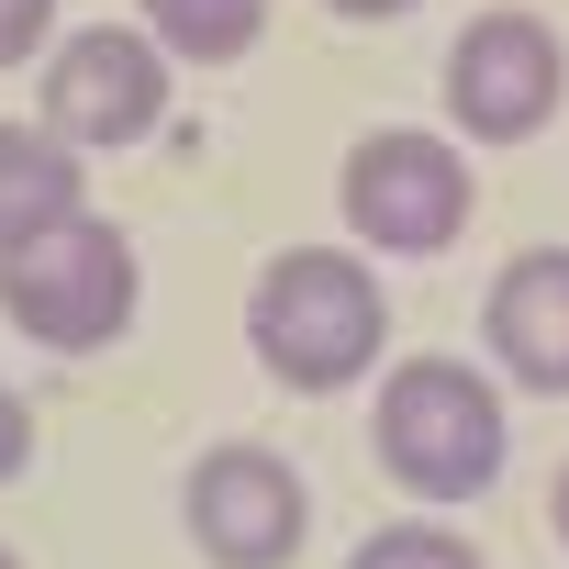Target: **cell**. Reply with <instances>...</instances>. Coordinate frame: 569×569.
Here are the masks:
<instances>
[{"instance_id": "10", "label": "cell", "mask_w": 569, "mask_h": 569, "mask_svg": "<svg viewBox=\"0 0 569 569\" xmlns=\"http://www.w3.org/2000/svg\"><path fill=\"white\" fill-rule=\"evenodd\" d=\"M146 34L179 57V68H234L257 34H268V0H134Z\"/></svg>"}, {"instance_id": "15", "label": "cell", "mask_w": 569, "mask_h": 569, "mask_svg": "<svg viewBox=\"0 0 569 569\" xmlns=\"http://www.w3.org/2000/svg\"><path fill=\"white\" fill-rule=\"evenodd\" d=\"M547 525H558V547H569V469L547 480Z\"/></svg>"}, {"instance_id": "5", "label": "cell", "mask_w": 569, "mask_h": 569, "mask_svg": "<svg viewBox=\"0 0 569 569\" xmlns=\"http://www.w3.org/2000/svg\"><path fill=\"white\" fill-rule=\"evenodd\" d=\"M179 101V57L146 34V23H79L34 57V123L79 157H112V146H146Z\"/></svg>"}, {"instance_id": "3", "label": "cell", "mask_w": 569, "mask_h": 569, "mask_svg": "<svg viewBox=\"0 0 569 569\" xmlns=\"http://www.w3.org/2000/svg\"><path fill=\"white\" fill-rule=\"evenodd\" d=\"M134 302H146V268H134V234L112 212H68L46 223L34 246L0 257V325L46 358H101L134 336Z\"/></svg>"}, {"instance_id": "2", "label": "cell", "mask_w": 569, "mask_h": 569, "mask_svg": "<svg viewBox=\"0 0 569 569\" xmlns=\"http://www.w3.org/2000/svg\"><path fill=\"white\" fill-rule=\"evenodd\" d=\"M369 458L402 502L425 513H458L502 480L513 458V413H502V380L469 369V358H380V402H369Z\"/></svg>"}, {"instance_id": "13", "label": "cell", "mask_w": 569, "mask_h": 569, "mask_svg": "<svg viewBox=\"0 0 569 569\" xmlns=\"http://www.w3.org/2000/svg\"><path fill=\"white\" fill-rule=\"evenodd\" d=\"M23 469H34V402H23L12 380H0V491H12Z\"/></svg>"}, {"instance_id": "12", "label": "cell", "mask_w": 569, "mask_h": 569, "mask_svg": "<svg viewBox=\"0 0 569 569\" xmlns=\"http://www.w3.org/2000/svg\"><path fill=\"white\" fill-rule=\"evenodd\" d=\"M57 46V0H0V79Z\"/></svg>"}, {"instance_id": "11", "label": "cell", "mask_w": 569, "mask_h": 569, "mask_svg": "<svg viewBox=\"0 0 569 569\" xmlns=\"http://www.w3.org/2000/svg\"><path fill=\"white\" fill-rule=\"evenodd\" d=\"M347 569H480V547L458 525H380L347 547Z\"/></svg>"}, {"instance_id": "14", "label": "cell", "mask_w": 569, "mask_h": 569, "mask_svg": "<svg viewBox=\"0 0 569 569\" xmlns=\"http://www.w3.org/2000/svg\"><path fill=\"white\" fill-rule=\"evenodd\" d=\"M325 12H336V23H402L413 0H325Z\"/></svg>"}, {"instance_id": "16", "label": "cell", "mask_w": 569, "mask_h": 569, "mask_svg": "<svg viewBox=\"0 0 569 569\" xmlns=\"http://www.w3.org/2000/svg\"><path fill=\"white\" fill-rule=\"evenodd\" d=\"M0 569H23V558H12V547H0Z\"/></svg>"}, {"instance_id": "4", "label": "cell", "mask_w": 569, "mask_h": 569, "mask_svg": "<svg viewBox=\"0 0 569 569\" xmlns=\"http://www.w3.org/2000/svg\"><path fill=\"white\" fill-rule=\"evenodd\" d=\"M336 212L369 257H447L480 212V168L436 123H369L336 168Z\"/></svg>"}, {"instance_id": "6", "label": "cell", "mask_w": 569, "mask_h": 569, "mask_svg": "<svg viewBox=\"0 0 569 569\" xmlns=\"http://www.w3.org/2000/svg\"><path fill=\"white\" fill-rule=\"evenodd\" d=\"M436 90H447V134L458 146H536L558 123V101H569V46H558L547 12L491 0V12L458 23Z\"/></svg>"}, {"instance_id": "9", "label": "cell", "mask_w": 569, "mask_h": 569, "mask_svg": "<svg viewBox=\"0 0 569 569\" xmlns=\"http://www.w3.org/2000/svg\"><path fill=\"white\" fill-rule=\"evenodd\" d=\"M79 201H90L79 146H57L46 123H0V257H12V246H34L46 223H68Z\"/></svg>"}, {"instance_id": "1", "label": "cell", "mask_w": 569, "mask_h": 569, "mask_svg": "<svg viewBox=\"0 0 569 569\" xmlns=\"http://www.w3.org/2000/svg\"><path fill=\"white\" fill-rule=\"evenodd\" d=\"M246 347L291 402H336L391 358V291L347 246H279L246 291Z\"/></svg>"}, {"instance_id": "8", "label": "cell", "mask_w": 569, "mask_h": 569, "mask_svg": "<svg viewBox=\"0 0 569 569\" xmlns=\"http://www.w3.org/2000/svg\"><path fill=\"white\" fill-rule=\"evenodd\" d=\"M480 347L491 380L525 402H569V246H525L480 291Z\"/></svg>"}, {"instance_id": "7", "label": "cell", "mask_w": 569, "mask_h": 569, "mask_svg": "<svg viewBox=\"0 0 569 569\" xmlns=\"http://www.w3.org/2000/svg\"><path fill=\"white\" fill-rule=\"evenodd\" d=\"M179 525H190L201 569H291L313 547V480L279 447H257V436H223V447L190 458Z\"/></svg>"}]
</instances>
